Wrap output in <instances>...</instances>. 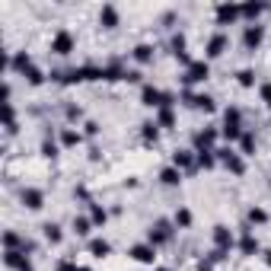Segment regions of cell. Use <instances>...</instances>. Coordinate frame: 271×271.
<instances>
[{"label": "cell", "instance_id": "cell-1", "mask_svg": "<svg viewBox=\"0 0 271 271\" xmlns=\"http://www.w3.org/2000/svg\"><path fill=\"white\" fill-rule=\"evenodd\" d=\"M239 118H243L239 109H227V112H223V128H220V134L227 137L230 144H233V140H239V137L246 134V131H243V125H239Z\"/></svg>", "mask_w": 271, "mask_h": 271}, {"label": "cell", "instance_id": "cell-2", "mask_svg": "<svg viewBox=\"0 0 271 271\" xmlns=\"http://www.w3.org/2000/svg\"><path fill=\"white\" fill-rule=\"evenodd\" d=\"M172 227H175L172 220H157V223L147 230V243H150V246H166V243L172 239Z\"/></svg>", "mask_w": 271, "mask_h": 271}, {"label": "cell", "instance_id": "cell-3", "mask_svg": "<svg viewBox=\"0 0 271 271\" xmlns=\"http://www.w3.org/2000/svg\"><path fill=\"white\" fill-rule=\"evenodd\" d=\"M207 77H210V64H207V61H192V67H185V74H182V83H185V86L204 83Z\"/></svg>", "mask_w": 271, "mask_h": 271}, {"label": "cell", "instance_id": "cell-4", "mask_svg": "<svg viewBox=\"0 0 271 271\" xmlns=\"http://www.w3.org/2000/svg\"><path fill=\"white\" fill-rule=\"evenodd\" d=\"M214 153H217V163H223V166H227L233 175H243V172H246L243 157H239V153H233L230 147H220V150H214Z\"/></svg>", "mask_w": 271, "mask_h": 271}, {"label": "cell", "instance_id": "cell-5", "mask_svg": "<svg viewBox=\"0 0 271 271\" xmlns=\"http://www.w3.org/2000/svg\"><path fill=\"white\" fill-rule=\"evenodd\" d=\"M210 236H214V249H217V252H223V255H227L233 246H236V236H233L230 227H223V223H217Z\"/></svg>", "mask_w": 271, "mask_h": 271}, {"label": "cell", "instance_id": "cell-6", "mask_svg": "<svg viewBox=\"0 0 271 271\" xmlns=\"http://www.w3.org/2000/svg\"><path fill=\"white\" fill-rule=\"evenodd\" d=\"M172 166L179 169V172H195L198 169V153H192V150H175L172 153Z\"/></svg>", "mask_w": 271, "mask_h": 271}, {"label": "cell", "instance_id": "cell-7", "mask_svg": "<svg viewBox=\"0 0 271 271\" xmlns=\"http://www.w3.org/2000/svg\"><path fill=\"white\" fill-rule=\"evenodd\" d=\"M262 39H265V29L258 26V22H249V26L243 29V48L246 51H255L258 45H262Z\"/></svg>", "mask_w": 271, "mask_h": 271}, {"label": "cell", "instance_id": "cell-8", "mask_svg": "<svg viewBox=\"0 0 271 271\" xmlns=\"http://www.w3.org/2000/svg\"><path fill=\"white\" fill-rule=\"evenodd\" d=\"M134 258V262H140V265H153L157 262V246H150V243H137V246H131V252H128Z\"/></svg>", "mask_w": 271, "mask_h": 271}, {"label": "cell", "instance_id": "cell-9", "mask_svg": "<svg viewBox=\"0 0 271 271\" xmlns=\"http://www.w3.org/2000/svg\"><path fill=\"white\" fill-rule=\"evenodd\" d=\"M163 96H166V93L157 89L153 83H144V86H140V102H144L147 109H163Z\"/></svg>", "mask_w": 271, "mask_h": 271}, {"label": "cell", "instance_id": "cell-10", "mask_svg": "<svg viewBox=\"0 0 271 271\" xmlns=\"http://www.w3.org/2000/svg\"><path fill=\"white\" fill-rule=\"evenodd\" d=\"M217 137H220V131H217V128H204V131H198V134H195V153L214 150Z\"/></svg>", "mask_w": 271, "mask_h": 271}, {"label": "cell", "instance_id": "cell-11", "mask_svg": "<svg viewBox=\"0 0 271 271\" xmlns=\"http://www.w3.org/2000/svg\"><path fill=\"white\" fill-rule=\"evenodd\" d=\"M182 99L198 112H214V96H207V93H182Z\"/></svg>", "mask_w": 271, "mask_h": 271}, {"label": "cell", "instance_id": "cell-12", "mask_svg": "<svg viewBox=\"0 0 271 271\" xmlns=\"http://www.w3.org/2000/svg\"><path fill=\"white\" fill-rule=\"evenodd\" d=\"M51 51L54 54H70V51H74V35H70L67 29H61V32H54V39H51Z\"/></svg>", "mask_w": 271, "mask_h": 271}, {"label": "cell", "instance_id": "cell-13", "mask_svg": "<svg viewBox=\"0 0 271 271\" xmlns=\"http://www.w3.org/2000/svg\"><path fill=\"white\" fill-rule=\"evenodd\" d=\"M19 201L26 204L29 210H39V207L45 204V192H42V188H32V185H29V188H22V192H19Z\"/></svg>", "mask_w": 271, "mask_h": 271}, {"label": "cell", "instance_id": "cell-14", "mask_svg": "<svg viewBox=\"0 0 271 271\" xmlns=\"http://www.w3.org/2000/svg\"><path fill=\"white\" fill-rule=\"evenodd\" d=\"M4 265L13 271H32V262L26 252H4Z\"/></svg>", "mask_w": 271, "mask_h": 271}, {"label": "cell", "instance_id": "cell-15", "mask_svg": "<svg viewBox=\"0 0 271 271\" xmlns=\"http://www.w3.org/2000/svg\"><path fill=\"white\" fill-rule=\"evenodd\" d=\"M243 13H239V7L236 4H220L217 7V26H230V22H236Z\"/></svg>", "mask_w": 271, "mask_h": 271}, {"label": "cell", "instance_id": "cell-16", "mask_svg": "<svg viewBox=\"0 0 271 271\" xmlns=\"http://www.w3.org/2000/svg\"><path fill=\"white\" fill-rule=\"evenodd\" d=\"M227 45H230V39H227L223 32L210 35V39H207V57H220L223 51H227Z\"/></svg>", "mask_w": 271, "mask_h": 271}, {"label": "cell", "instance_id": "cell-17", "mask_svg": "<svg viewBox=\"0 0 271 271\" xmlns=\"http://www.w3.org/2000/svg\"><path fill=\"white\" fill-rule=\"evenodd\" d=\"M29 67H35V64H32V54H29V51H16L13 57H10V70H16V74H26Z\"/></svg>", "mask_w": 271, "mask_h": 271}, {"label": "cell", "instance_id": "cell-18", "mask_svg": "<svg viewBox=\"0 0 271 271\" xmlns=\"http://www.w3.org/2000/svg\"><path fill=\"white\" fill-rule=\"evenodd\" d=\"M99 26L102 29H115V26H118V10H115L112 4H105L99 10Z\"/></svg>", "mask_w": 271, "mask_h": 271}, {"label": "cell", "instance_id": "cell-19", "mask_svg": "<svg viewBox=\"0 0 271 271\" xmlns=\"http://www.w3.org/2000/svg\"><path fill=\"white\" fill-rule=\"evenodd\" d=\"M86 249H89L93 258H105V255L112 252V243H109V239H102V236H96V239H89V243H86Z\"/></svg>", "mask_w": 271, "mask_h": 271}, {"label": "cell", "instance_id": "cell-20", "mask_svg": "<svg viewBox=\"0 0 271 271\" xmlns=\"http://www.w3.org/2000/svg\"><path fill=\"white\" fill-rule=\"evenodd\" d=\"M239 252L243 255H255L258 252V239L252 236V230H246L243 236H239Z\"/></svg>", "mask_w": 271, "mask_h": 271}, {"label": "cell", "instance_id": "cell-21", "mask_svg": "<svg viewBox=\"0 0 271 271\" xmlns=\"http://www.w3.org/2000/svg\"><path fill=\"white\" fill-rule=\"evenodd\" d=\"M157 125H160V128H172V125H175L172 105H163V109H157Z\"/></svg>", "mask_w": 271, "mask_h": 271}, {"label": "cell", "instance_id": "cell-22", "mask_svg": "<svg viewBox=\"0 0 271 271\" xmlns=\"http://www.w3.org/2000/svg\"><path fill=\"white\" fill-rule=\"evenodd\" d=\"M42 236L48 239L51 246H57V243L64 239V233H61V227H57V223H45V227H42Z\"/></svg>", "mask_w": 271, "mask_h": 271}, {"label": "cell", "instance_id": "cell-23", "mask_svg": "<svg viewBox=\"0 0 271 271\" xmlns=\"http://www.w3.org/2000/svg\"><path fill=\"white\" fill-rule=\"evenodd\" d=\"M160 182L172 188V185H179V182H182V172H179V169H175V166H166V169H163V172H160Z\"/></svg>", "mask_w": 271, "mask_h": 271}, {"label": "cell", "instance_id": "cell-24", "mask_svg": "<svg viewBox=\"0 0 271 271\" xmlns=\"http://www.w3.org/2000/svg\"><path fill=\"white\" fill-rule=\"evenodd\" d=\"M140 134H144L147 144H157V137H160V125H157V122H144V125H140Z\"/></svg>", "mask_w": 271, "mask_h": 271}, {"label": "cell", "instance_id": "cell-25", "mask_svg": "<svg viewBox=\"0 0 271 271\" xmlns=\"http://www.w3.org/2000/svg\"><path fill=\"white\" fill-rule=\"evenodd\" d=\"M89 220H93V227H102V223L109 220V210L102 204H89Z\"/></svg>", "mask_w": 271, "mask_h": 271}, {"label": "cell", "instance_id": "cell-26", "mask_svg": "<svg viewBox=\"0 0 271 271\" xmlns=\"http://www.w3.org/2000/svg\"><path fill=\"white\" fill-rule=\"evenodd\" d=\"M172 223H175L179 230H188V227H192V210H188V207H179V210H175V217H172Z\"/></svg>", "mask_w": 271, "mask_h": 271}, {"label": "cell", "instance_id": "cell-27", "mask_svg": "<svg viewBox=\"0 0 271 271\" xmlns=\"http://www.w3.org/2000/svg\"><path fill=\"white\" fill-rule=\"evenodd\" d=\"M214 166H217V153L214 150L198 153V169H214Z\"/></svg>", "mask_w": 271, "mask_h": 271}, {"label": "cell", "instance_id": "cell-28", "mask_svg": "<svg viewBox=\"0 0 271 271\" xmlns=\"http://www.w3.org/2000/svg\"><path fill=\"white\" fill-rule=\"evenodd\" d=\"M239 150H243V157H252V153H255V134L252 131H246L239 137Z\"/></svg>", "mask_w": 271, "mask_h": 271}, {"label": "cell", "instance_id": "cell-29", "mask_svg": "<svg viewBox=\"0 0 271 271\" xmlns=\"http://www.w3.org/2000/svg\"><path fill=\"white\" fill-rule=\"evenodd\" d=\"M134 61L137 64H150L153 61V48H150V45H137V48H134Z\"/></svg>", "mask_w": 271, "mask_h": 271}, {"label": "cell", "instance_id": "cell-30", "mask_svg": "<svg viewBox=\"0 0 271 271\" xmlns=\"http://www.w3.org/2000/svg\"><path fill=\"white\" fill-rule=\"evenodd\" d=\"M80 140H83V137H80V131H74V128H64V131H61V144L64 147H77Z\"/></svg>", "mask_w": 271, "mask_h": 271}, {"label": "cell", "instance_id": "cell-31", "mask_svg": "<svg viewBox=\"0 0 271 271\" xmlns=\"http://www.w3.org/2000/svg\"><path fill=\"white\" fill-rule=\"evenodd\" d=\"M236 80H239V86H246V89H249V86H255V70L243 67L239 74H236Z\"/></svg>", "mask_w": 271, "mask_h": 271}, {"label": "cell", "instance_id": "cell-32", "mask_svg": "<svg viewBox=\"0 0 271 271\" xmlns=\"http://www.w3.org/2000/svg\"><path fill=\"white\" fill-rule=\"evenodd\" d=\"M89 227H93V220H89V217H74V233H77V236H86Z\"/></svg>", "mask_w": 271, "mask_h": 271}, {"label": "cell", "instance_id": "cell-33", "mask_svg": "<svg viewBox=\"0 0 271 271\" xmlns=\"http://www.w3.org/2000/svg\"><path fill=\"white\" fill-rule=\"evenodd\" d=\"M249 223H255V227L268 223V210H265V207H252V210H249Z\"/></svg>", "mask_w": 271, "mask_h": 271}, {"label": "cell", "instance_id": "cell-34", "mask_svg": "<svg viewBox=\"0 0 271 271\" xmlns=\"http://www.w3.org/2000/svg\"><path fill=\"white\" fill-rule=\"evenodd\" d=\"M22 77H26L32 86H42V83H45V74H42L39 67H29V70H26V74H22Z\"/></svg>", "mask_w": 271, "mask_h": 271}, {"label": "cell", "instance_id": "cell-35", "mask_svg": "<svg viewBox=\"0 0 271 271\" xmlns=\"http://www.w3.org/2000/svg\"><path fill=\"white\" fill-rule=\"evenodd\" d=\"M42 153H45L48 160H54V157H57V140H54V137H45V140H42Z\"/></svg>", "mask_w": 271, "mask_h": 271}, {"label": "cell", "instance_id": "cell-36", "mask_svg": "<svg viewBox=\"0 0 271 271\" xmlns=\"http://www.w3.org/2000/svg\"><path fill=\"white\" fill-rule=\"evenodd\" d=\"M262 10H265L262 4H246V7H239V13H243L246 19H255L258 13H262Z\"/></svg>", "mask_w": 271, "mask_h": 271}, {"label": "cell", "instance_id": "cell-37", "mask_svg": "<svg viewBox=\"0 0 271 271\" xmlns=\"http://www.w3.org/2000/svg\"><path fill=\"white\" fill-rule=\"evenodd\" d=\"M185 51V35L179 32V35H172V54H182Z\"/></svg>", "mask_w": 271, "mask_h": 271}, {"label": "cell", "instance_id": "cell-38", "mask_svg": "<svg viewBox=\"0 0 271 271\" xmlns=\"http://www.w3.org/2000/svg\"><path fill=\"white\" fill-rule=\"evenodd\" d=\"M64 112H67V118H70V122H77V118H83V112H80V105H67V109H64Z\"/></svg>", "mask_w": 271, "mask_h": 271}, {"label": "cell", "instance_id": "cell-39", "mask_svg": "<svg viewBox=\"0 0 271 271\" xmlns=\"http://www.w3.org/2000/svg\"><path fill=\"white\" fill-rule=\"evenodd\" d=\"M258 93H262V99H265V105H268V109H271V83H262V89H258Z\"/></svg>", "mask_w": 271, "mask_h": 271}, {"label": "cell", "instance_id": "cell-40", "mask_svg": "<svg viewBox=\"0 0 271 271\" xmlns=\"http://www.w3.org/2000/svg\"><path fill=\"white\" fill-rule=\"evenodd\" d=\"M198 271H214V262H210V258H204V262H198Z\"/></svg>", "mask_w": 271, "mask_h": 271}, {"label": "cell", "instance_id": "cell-41", "mask_svg": "<svg viewBox=\"0 0 271 271\" xmlns=\"http://www.w3.org/2000/svg\"><path fill=\"white\" fill-rule=\"evenodd\" d=\"M83 128H86V134H99V125H96V122H86Z\"/></svg>", "mask_w": 271, "mask_h": 271}, {"label": "cell", "instance_id": "cell-42", "mask_svg": "<svg viewBox=\"0 0 271 271\" xmlns=\"http://www.w3.org/2000/svg\"><path fill=\"white\" fill-rule=\"evenodd\" d=\"M125 80H131V83H137V80H140V74H137V70H128V74H125Z\"/></svg>", "mask_w": 271, "mask_h": 271}, {"label": "cell", "instance_id": "cell-43", "mask_svg": "<svg viewBox=\"0 0 271 271\" xmlns=\"http://www.w3.org/2000/svg\"><path fill=\"white\" fill-rule=\"evenodd\" d=\"M265 262H268V265H271V252H265Z\"/></svg>", "mask_w": 271, "mask_h": 271}, {"label": "cell", "instance_id": "cell-44", "mask_svg": "<svg viewBox=\"0 0 271 271\" xmlns=\"http://www.w3.org/2000/svg\"><path fill=\"white\" fill-rule=\"evenodd\" d=\"M153 271H172V268H153Z\"/></svg>", "mask_w": 271, "mask_h": 271}, {"label": "cell", "instance_id": "cell-45", "mask_svg": "<svg viewBox=\"0 0 271 271\" xmlns=\"http://www.w3.org/2000/svg\"><path fill=\"white\" fill-rule=\"evenodd\" d=\"M83 271H93V268H83Z\"/></svg>", "mask_w": 271, "mask_h": 271}]
</instances>
